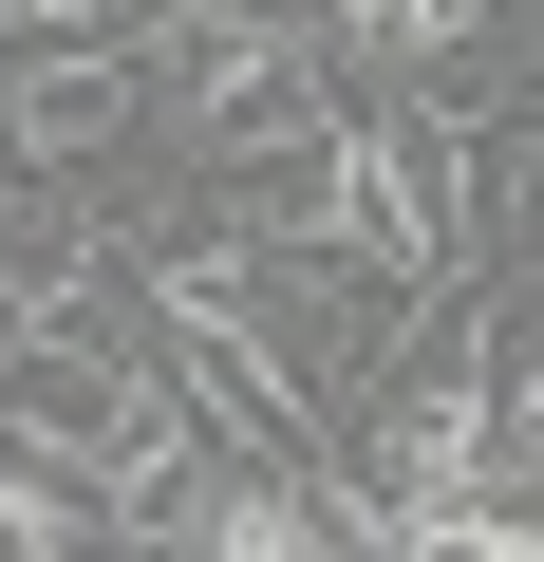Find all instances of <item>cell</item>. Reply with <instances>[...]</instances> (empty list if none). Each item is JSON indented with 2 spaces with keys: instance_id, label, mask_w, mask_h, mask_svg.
<instances>
[{
  "instance_id": "2",
  "label": "cell",
  "mask_w": 544,
  "mask_h": 562,
  "mask_svg": "<svg viewBox=\"0 0 544 562\" xmlns=\"http://www.w3.org/2000/svg\"><path fill=\"white\" fill-rule=\"evenodd\" d=\"M0 562H76V487H57L20 431H0Z\"/></svg>"
},
{
  "instance_id": "3",
  "label": "cell",
  "mask_w": 544,
  "mask_h": 562,
  "mask_svg": "<svg viewBox=\"0 0 544 562\" xmlns=\"http://www.w3.org/2000/svg\"><path fill=\"white\" fill-rule=\"evenodd\" d=\"M413 562H544V506H451L413 525Z\"/></svg>"
},
{
  "instance_id": "4",
  "label": "cell",
  "mask_w": 544,
  "mask_h": 562,
  "mask_svg": "<svg viewBox=\"0 0 544 562\" xmlns=\"http://www.w3.org/2000/svg\"><path fill=\"white\" fill-rule=\"evenodd\" d=\"M113 20H151V0H0V38H113Z\"/></svg>"
},
{
  "instance_id": "1",
  "label": "cell",
  "mask_w": 544,
  "mask_h": 562,
  "mask_svg": "<svg viewBox=\"0 0 544 562\" xmlns=\"http://www.w3.org/2000/svg\"><path fill=\"white\" fill-rule=\"evenodd\" d=\"M132 113H151V94H132L113 57H76V76H38L20 113H0V150H20V169H76V150H113Z\"/></svg>"
}]
</instances>
